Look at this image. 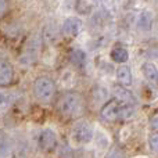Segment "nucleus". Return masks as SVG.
<instances>
[{
    "label": "nucleus",
    "mask_w": 158,
    "mask_h": 158,
    "mask_svg": "<svg viewBox=\"0 0 158 158\" xmlns=\"http://www.w3.org/2000/svg\"><path fill=\"white\" fill-rule=\"evenodd\" d=\"M11 98L8 94H6V93L0 92V110L6 108V107H8V104H10Z\"/></svg>",
    "instance_id": "20"
},
{
    "label": "nucleus",
    "mask_w": 158,
    "mask_h": 158,
    "mask_svg": "<svg viewBox=\"0 0 158 158\" xmlns=\"http://www.w3.org/2000/svg\"><path fill=\"white\" fill-rule=\"evenodd\" d=\"M153 24H154L153 13L150 10H147V8L140 11L139 15H137V21H136L137 29H140L142 32H148L153 28Z\"/></svg>",
    "instance_id": "10"
},
{
    "label": "nucleus",
    "mask_w": 158,
    "mask_h": 158,
    "mask_svg": "<svg viewBox=\"0 0 158 158\" xmlns=\"http://www.w3.org/2000/svg\"><path fill=\"white\" fill-rule=\"evenodd\" d=\"M92 96L93 100L100 104H104L110 100V92L107 89V86H104V85H94L92 89Z\"/></svg>",
    "instance_id": "12"
},
{
    "label": "nucleus",
    "mask_w": 158,
    "mask_h": 158,
    "mask_svg": "<svg viewBox=\"0 0 158 158\" xmlns=\"http://www.w3.org/2000/svg\"><path fill=\"white\" fill-rule=\"evenodd\" d=\"M38 144L40 147V150L44 151V153L53 151L56 148V146H57V135H56V132L50 128L43 129L38 137Z\"/></svg>",
    "instance_id": "5"
},
{
    "label": "nucleus",
    "mask_w": 158,
    "mask_h": 158,
    "mask_svg": "<svg viewBox=\"0 0 158 158\" xmlns=\"http://www.w3.org/2000/svg\"><path fill=\"white\" fill-rule=\"evenodd\" d=\"M136 110L133 106H126L115 98H110L107 103L101 106L100 117L107 122H115V121H128L135 115Z\"/></svg>",
    "instance_id": "2"
},
{
    "label": "nucleus",
    "mask_w": 158,
    "mask_h": 158,
    "mask_svg": "<svg viewBox=\"0 0 158 158\" xmlns=\"http://www.w3.org/2000/svg\"><path fill=\"white\" fill-rule=\"evenodd\" d=\"M115 78H117L119 86L126 87V89L133 83V75H132V69L129 65H119L118 67Z\"/></svg>",
    "instance_id": "11"
},
{
    "label": "nucleus",
    "mask_w": 158,
    "mask_h": 158,
    "mask_svg": "<svg viewBox=\"0 0 158 158\" xmlns=\"http://www.w3.org/2000/svg\"><path fill=\"white\" fill-rule=\"evenodd\" d=\"M57 110L67 118H78L83 115L86 110L85 97L77 90H67L57 101Z\"/></svg>",
    "instance_id": "1"
},
{
    "label": "nucleus",
    "mask_w": 158,
    "mask_h": 158,
    "mask_svg": "<svg viewBox=\"0 0 158 158\" xmlns=\"http://www.w3.org/2000/svg\"><path fill=\"white\" fill-rule=\"evenodd\" d=\"M69 61H71V64L75 65L77 68H83L87 61L86 52L82 49H74L71 52V54H69Z\"/></svg>",
    "instance_id": "13"
},
{
    "label": "nucleus",
    "mask_w": 158,
    "mask_h": 158,
    "mask_svg": "<svg viewBox=\"0 0 158 158\" xmlns=\"http://www.w3.org/2000/svg\"><path fill=\"white\" fill-rule=\"evenodd\" d=\"M33 94L38 100L43 101V103H49L54 98L56 92H57V86L53 78L47 77V75H42L38 77L33 81Z\"/></svg>",
    "instance_id": "3"
},
{
    "label": "nucleus",
    "mask_w": 158,
    "mask_h": 158,
    "mask_svg": "<svg viewBox=\"0 0 158 158\" xmlns=\"http://www.w3.org/2000/svg\"><path fill=\"white\" fill-rule=\"evenodd\" d=\"M92 3H89V2H78L77 3V10H78V13H81V14H87L90 10H92Z\"/></svg>",
    "instance_id": "19"
},
{
    "label": "nucleus",
    "mask_w": 158,
    "mask_h": 158,
    "mask_svg": "<svg viewBox=\"0 0 158 158\" xmlns=\"http://www.w3.org/2000/svg\"><path fill=\"white\" fill-rule=\"evenodd\" d=\"M39 50H40V38H39V36H33L27 46V52H25V54L22 56V58H21V60L27 58V61L24 63L25 65H29V64H32L33 61L36 60Z\"/></svg>",
    "instance_id": "8"
},
{
    "label": "nucleus",
    "mask_w": 158,
    "mask_h": 158,
    "mask_svg": "<svg viewBox=\"0 0 158 158\" xmlns=\"http://www.w3.org/2000/svg\"><path fill=\"white\" fill-rule=\"evenodd\" d=\"M93 137H94V131L86 121H78L74 123L71 129V135H69L71 144L77 146V147L85 146L92 142Z\"/></svg>",
    "instance_id": "4"
},
{
    "label": "nucleus",
    "mask_w": 158,
    "mask_h": 158,
    "mask_svg": "<svg viewBox=\"0 0 158 158\" xmlns=\"http://www.w3.org/2000/svg\"><path fill=\"white\" fill-rule=\"evenodd\" d=\"M157 114H154L153 117H151V119H150V126H151V129H153V132H157V129H158V122H157Z\"/></svg>",
    "instance_id": "21"
},
{
    "label": "nucleus",
    "mask_w": 158,
    "mask_h": 158,
    "mask_svg": "<svg viewBox=\"0 0 158 158\" xmlns=\"http://www.w3.org/2000/svg\"><path fill=\"white\" fill-rule=\"evenodd\" d=\"M82 28H83V22H82L81 18H78V17H68L63 22V25H61V32L67 36L77 38L79 33L82 32Z\"/></svg>",
    "instance_id": "6"
},
{
    "label": "nucleus",
    "mask_w": 158,
    "mask_h": 158,
    "mask_svg": "<svg viewBox=\"0 0 158 158\" xmlns=\"http://www.w3.org/2000/svg\"><path fill=\"white\" fill-rule=\"evenodd\" d=\"M143 75L146 77V79L150 82H157V77H158V71L157 67L153 63H144L143 64Z\"/></svg>",
    "instance_id": "15"
},
{
    "label": "nucleus",
    "mask_w": 158,
    "mask_h": 158,
    "mask_svg": "<svg viewBox=\"0 0 158 158\" xmlns=\"http://www.w3.org/2000/svg\"><path fill=\"white\" fill-rule=\"evenodd\" d=\"M114 94H115V100L119 101L122 104H126V106H136L137 104V98L133 93L131 92L129 89L122 86H117L114 90Z\"/></svg>",
    "instance_id": "9"
},
{
    "label": "nucleus",
    "mask_w": 158,
    "mask_h": 158,
    "mask_svg": "<svg viewBox=\"0 0 158 158\" xmlns=\"http://www.w3.org/2000/svg\"><path fill=\"white\" fill-rule=\"evenodd\" d=\"M111 58H112V61H114V63H117V64L128 63V60H129L128 49H125V47H122V46L114 47V49L111 50Z\"/></svg>",
    "instance_id": "14"
},
{
    "label": "nucleus",
    "mask_w": 158,
    "mask_h": 158,
    "mask_svg": "<svg viewBox=\"0 0 158 158\" xmlns=\"http://www.w3.org/2000/svg\"><path fill=\"white\" fill-rule=\"evenodd\" d=\"M106 158H125V151H123L119 146H114V147L107 153Z\"/></svg>",
    "instance_id": "18"
},
{
    "label": "nucleus",
    "mask_w": 158,
    "mask_h": 158,
    "mask_svg": "<svg viewBox=\"0 0 158 158\" xmlns=\"http://www.w3.org/2000/svg\"><path fill=\"white\" fill-rule=\"evenodd\" d=\"M148 148H150V151L153 154H157L158 153V133L157 132H153V133L148 136Z\"/></svg>",
    "instance_id": "17"
},
{
    "label": "nucleus",
    "mask_w": 158,
    "mask_h": 158,
    "mask_svg": "<svg viewBox=\"0 0 158 158\" xmlns=\"http://www.w3.org/2000/svg\"><path fill=\"white\" fill-rule=\"evenodd\" d=\"M57 27H56L54 24H52V25H47L46 28H44V32H43V39H44V42H47V43H53V42L57 39V35H58V32H57Z\"/></svg>",
    "instance_id": "16"
},
{
    "label": "nucleus",
    "mask_w": 158,
    "mask_h": 158,
    "mask_svg": "<svg viewBox=\"0 0 158 158\" xmlns=\"http://www.w3.org/2000/svg\"><path fill=\"white\" fill-rule=\"evenodd\" d=\"M14 79V67L8 60L0 58V87L10 86Z\"/></svg>",
    "instance_id": "7"
}]
</instances>
